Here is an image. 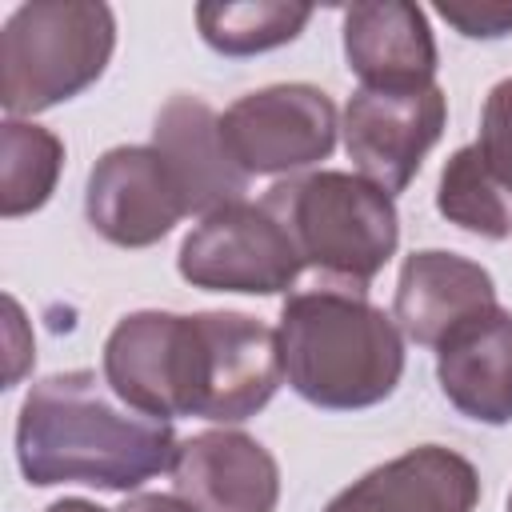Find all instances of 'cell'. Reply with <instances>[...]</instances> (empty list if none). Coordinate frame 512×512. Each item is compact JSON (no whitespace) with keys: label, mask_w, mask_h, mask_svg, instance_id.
I'll return each instance as SVG.
<instances>
[{"label":"cell","mask_w":512,"mask_h":512,"mask_svg":"<svg viewBox=\"0 0 512 512\" xmlns=\"http://www.w3.org/2000/svg\"><path fill=\"white\" fill-rule=\"evenodd\" d=\"M344 52L364 88H424L436 72L424 12L404 0L352 4L344 12Z\"/></svg>","instance_id":"obj_14"},{"label":"cell","mask_w":512,"mask_h":512,"mask_svg":"<svg viewBox=\"0 0 512 512\" xmlns=\"http://www.w3.org/2000/svg\"><path fill=\"white\" fill-rule=\"evenodd\" d=\"M260 204L284 224L300 264L324 272L336 288L360 292L400 240L392 196L364 176L312 172L276 184Z\"/></svg>","instance_id":"obj_3"},{"label":"cell","mask_w":512,"mask_h":512,"mask_svg":"<svg viewBox=\"0 0 512 512\" xmlns=\"http://www.w3.org/2000/svg\"><path fill=\"white\" fill-rule=\"evenodd\" d=\"M152 148L164 156L188 212H220L240 204L248 172L232 160L220 116L196 96H172L152 128Z\"/></svg>","instance_id":"obj_11"},{"label":"cell","mask_w":512,"mask_h":512,"mask_svg":"<svg viewBox=\"0 0 512 512\" xmlns=\"http://www.w3.org/2000/svg\"><path fill=\"white\" fill-rule=\"evenodd\" d=\"M112 44L104 4H20L0 32V104L28 116L76 96L104 72Z\"/></svg>","instance_id":"obj_4"},{"label":"cell","mask_w":512,"mask_h":512,"mask_svg":"<svg viewBox=\"0 0 512 512\" xmlns=\"http://www.w3.org/2000/svg\"><path fill=\"white\" fill-rule=\"evenodd\" d=\"M176 436L168 420L128 412L96 372H60L40 380L16 424L20 468L32 484H92L128 492L172 468Z\"/></svg>","instance_id":"obj_1"},{"label":"cell","mask_w":512,"mask_h":512,"mask_svg":"<svg viewBox=\"0 0 512 512\" xmlns=\"http://www.w3.org/2000/svg\"><path fill=\"white\" fill-rule=\"evenodd\" d=\"M220 132L248 176L296 172L332 152L336 108L312 84H276L240 96L220 116Z\"/></svg>","instance_id":"obj_7"},{"label":"cell","mask_w":512,"mask_h":512,"mask_svg":"<svg viewBox=\"0 0 512 512\" xmlns=\"http://www.w3.org/2000/svg\"><path fill=\"white\" fill-rule=\"evenodd\" d=\"M436 204L452 224H460L468 232H480L488 240H500V236L512 232V192L488 172L476 144L460 148L444 164Z\"/></svg>","instance_id":"obj_16"},{"label":"cell","mask_w":512,"mask_h":512,"mask_svg":"<svg viewBox=\"0 0 512 512\" xmlns=\"http://www.w3.org/2000/svg\"><path fill=\"white\" fill-rule=\"evenodd\" d=\"M116 512H196L188 500H180V496H160V492H148V496H132L124 508H116Z\"/></svg>","instance_id":"obj_21"},{"label":"cell","mask_w":512,"mask_h":512,"mask_svg":"<svg viewBox=\"0 0 512 512\" xmlns=\"http://www.w3.org/2000/svg\"><path fill=\"white\" fill-rule=\"evenodd\" d=\"M444 396L472 420H512V312L488 308L464 320L436 356Z\"/></svg>","instance_id":"obj_15"},{"label":"cell","mask_w":512,"mask_h":512,"mask_svg":"<svg viewBox=\"0 0 512 512\" xmlns=\"http://www.w3.org/2000/svg\"><path fill=\"white\" fill-rule=\"evenodd\" d=\"M280 332L244 312L184 316V416L248 420L280 388Z\"/></svg>","instance_id":"obj_5"},{"label":"cell","mask_w":512,"mask_h":512,"mask_svg":"<svg viewBox=\"0 0 512 512\" xmlns=\"http://www.w3.org/2000/svg\"><path fill=\"white\" fill-rule=\"evenodd\" d=\"M300 268L284 224L264 204H228L204 216L180 244V276L212 292H284Z\"/></svg>","instance_id":"obj_6"},{"label":"cell","mask_w":512,"mask_h":512,"mask_svg":"<svg viewBox=\"0 0 512 512\" xmlns=\"http://www.w3.org/2000/svg\"><path fill=\"white\" fill-rule=\"evenodd\" d=\"M176 496L196 512H272L280 496L276 460L244 432H200L176 448Z\"/></svg>","instance_id":"obj_10"},{"label":"cell","mask_w":512,"mask_h":512,"mask_svg":"<svg viewBox=\"0 0 512 512\" xmlns=\"http://www.w3.org/2000/svg\"><path fill=\"white\" fill-rule=\"evenodd\" d=\"M444 92L424 88H360L344 108V148L360 176L380 192H400L424 152L444 132Z\"/></svg>","instance_id":"obj_8"},{"label":"cell","mask_w":512,"mask_h":512,"mask_svg":"<svg viewBox=\"0 0 512 512\" xmlns=\"http://www.w3.org/2000/svg\"><path fill=\"white\" fill-rule=\"evenodd\" d=\"M188 212L156 148H112L88 176V220L120 248H148Z\"/></svg>","instance_id":"obj_9"},{"label":"cell","mask_w":512,"mask_h":512,"mask_svg":"<svg viewBox=\"0 0 512 512\" xmlns=\"http://www.w3.org/2000/svg\"><path fill=\"white\" fill-rule=\"evenodd\" d=\"M64 144L36 124L8 120L0 132V212L24 216L40 208L60 176Z\"/></svg>","instance_id":"obj_17"},{"label":"cell","mask_w":512,"mask_h":512,"mask_svg":"<svg viewBox=\"0 0 512 512\" xmlns=\"http://www.w3.org/2000/svg\"><path fill=\"white\" fill-rule=\"evenodd\" d=\"M436 12L456 24L464 36H508L512 32V4H436Z\"/></svg>","instance_id":"obj_20"},{"label":"cell","mask_w":512,"mask_h":512,"mask_svg":"<svg viewBox=\"0 0 512 512\" xmlns=\"http://www.w3.org/2000/svg\"><path fill=\"white\" fill-rule=\"evenodd\" d=\"M48 512H104V508H96V504H88V500H60V504H52Z\"/></svg>","instance_id":"obj_22"},{"label":"cell","mask_w":512,"mask_h":512,"mask_svg":"<svg viewBox=\"0 0 512 512\" xmlns=\"http://www.w3.org/2000/svg\"><path fill=\"white\" fill-rule=\"evenodd\" d=\"M476 496V468L440 444H424L372 468L324 512H472Z\"/></svg>","instance_id":"obj_12"},{"label":"cell","mask_w":512,"mask_h":512,"mask_svg":"<svg viewBox=\"0 0 512 512\" xmlns=\"http://www.w3.org/2000/svg\"><path fill=\"white\" fill-rule=\"evenodd\" d=\"M280 356L288 384L316 408H368L392 396L404 372L396 324L360 292L336 284L288 296Z\"/></svg>","instance_id":"obj_2"},{"label":"cell","mask_w":512,"mask_h":512,"mask_svg":"<svg viewBox=\"0 0 512 512\" xmlns=\"http://www.w3.org/2000/svg\"><path fill=\"white\" fill-rule=\"evenodd\" d=\"M496 308L492 276L452 252H412L400 268L396 320L428 348H440L464 320Z\"/></svg>","instance_id":"obj_13"},{"label":"cell","mask_w":512,"mask_h":512,"mask_svg":"<svg viewBox=\"0 0 512 512\" xmlns=\"http://www.w3.org/2000/svg\"><path fill=\"white\" fill-rule=\"evenodd\" d=\"M480 156L488 172L512 192V80H500L488 92L484 124H480Z\"/></svg>","instance_id":"obj_19"},{"label":"cell","mask_w":512,"mask_h":512,"mask_svg":"<svg viewBox=\"0 0 512 512\" xmlns=\"http://www.w3.org/2000/svg\"><path fill=\"white\" fill-rule=\"evenodd\" d=\"M508 512H512V500H508Z\"/></svg>","instance_id":"obj_23"},{"label":"cell","mask_w":512,"mask_h":512,"mask_svg":"<svg viewBox=\"0 0 512 512\" xmlns=\"http://www.w3.org/2000/svg\"><path fill=\"white\" fill-rule=\"evenodd\" d=\"M312 8L308 4H280V0H260V4H200L196 20L204 40L216 52L228 56H248L276 48L292 40L308 24Z\"/></svg>","instance_id":"obj_18"}]
</instances>
